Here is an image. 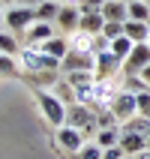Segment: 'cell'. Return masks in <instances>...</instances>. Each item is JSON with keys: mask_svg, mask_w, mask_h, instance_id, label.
I'll use <instances>...</instances> for the list:
<instances>
[{"mask_svg": "<svg viewBox=\"0 0 150 159\" xmlns=\"http://www.w3.org/2000/svg\"><path fill=\"white\" fill-rule=\"evenodd\" d=\"M57 3H75V0H57Z\"/></svg>", "mask_w": 150, "mask_h": 159, "instance_id": "cell-36", "label": "cell"}, {"mask_svg": "<svg viewBox=\"0 0 150 159\" xmlns=\"http://www.w3.org/2000/svg\"><path fill=\"white\" fill-rule=\"evenodd\" d=\"M39 3H45V0H21V6H33V9L39 6Z\"/></svg>", "mask_w": 150, "mask_h": 159, "instance_id": "cell-33", "label": "cell"}, {"mask_svg": "<svg viewBox=\"0 0 150 159\" xmlns=\"http://www.w3.org/2000/svg\"><path fill=\"white\" fill-rule=\"evenodd\" d=\"M21 66H24L27 72H57L60 69V60H54V57H48L45 51H39L36 45H30V48H24V54H21Z\"/></svg>", "mask_w": 150, "mask_h": 159, "instance_id": "cell-2", "label": "cell"}, {"mask_svg": "<svg viewBox=\"0 0 150 159\" xmlns=\"http://www.w3.org/2000/svg\"><path fill=\"white\" fill-rule=\"evenodd\" d=\"M60 6H63V3H57V0H45V3H39V6H36V21H51V24H54Z\"/></svg>", "mask_w": 150, "mask_h": 159, "instance_id": "cell-18", "label": "cell"}, {"mask_svg": "<svg viewBox=\"0 0 150 159\" xmlns=\"http://www.w3.org/2000/svg\"><path fill=\"white\" fill-rule=\"evenodd\" d=\"M102 15L105 21H129V0H105Z\"/></svg>", "mask_w": 150, "mask_h": 159, "instance_id": "cell-13", "label": "cell"}, {"mask_svg": "<svg viewBox=\"0 0 150 159\" xmlns=\"http://www.w3.org/2000/svg\"><path fill=\"white\" fill-rule=\"evenodd\" d=\"M132 159H150V147H144V150H141V153H135V156H132Z\"/></svg>", "mask_w": 150, "mask_h": 159, "instance_id": "cell-32", "label": "cell"}, {"mask_svg": "<svg viewBox=\"0 0 150 159\" xmlns=\"http://www.w3.org/2000/svg\"><path fill=\"white\" fill-rule=\"evenodd\" d=\"M54 24L60 27V30H66V33H75L81 24V9L78 3H63L60 12H57V18H54Z\"/></svg>", "mask_w": 150, "mask_h": 159, "instance_id": "cell-8", "label": "cell"}, {"mask_svg": "<svg viewBox=\"0 0 150 159\" xmlns=\"http://www.w3.org/2000/svg\"><path fill=\"white\" fill-rule=\"evenodd\" d=\"M123 33L129 36L132 42H147V36H150V24H147V21H126Z\"/></svg>", "mask_w": 150, "mask_h": 159, "instance_id": "cell-17", "label": "cell"}, {"mask_svg": "<svg viewBox=\"0 0 150 159\" xmlns=\"http://www.w3.org/2000/svg\"><path fill=\"white\" fill-rule=\"evenodd\" d=\"M147 147H150V135H147Z\"/></svg>", "mask_w": 150, "mask_h": 159, "instance_id": "cell-37", "label": "cell"}, {"mask_svg": "<svg viewBox=\"0 0 150 159\" xmlns=\"http://www.w3.org/2000/svg\"><path fill=\"white\" fill-rule=\"evenodd\" d=\"M66 81H69L72 87H87V84H93L96 81V72H66Z\"/></svg>", "mask_w": 150, "mask_h": 159, "instance_id": "cell-22", "label": "cell"}, {"mask_svg": "<svg viewBox=\"0 0 150 159\" xmlns=\"http://www.w3.org/2000/svg\"><path fill=\"white\" fill-rule=\"evenodd\" d=\"M102 159H126V153H123L120 144H114V147H105L102 150Z\"/></svg>", "mask_w": 150, "mask_h": 159, "instance_id": "cell-30", "label": "cell"}, {"mask_svg": "<svg viewBox=\"0 0 150 159\" xmlns=\"http://www.w3.org/2000/svg\"><path fill=\"white\" fill-rule=\"evenodd\" d=\"M3 24L9 27V30H27L30 24H36V9L33 6H12V9H6V15H3Z\"/></svg>", "mask_w": 150, "mask_h": 159, "instance_id": "cell-5", "label": "cell"}, {"mask_svg": "<svg viewBox=\"0 0 150 159\" xmlns=\"http://www.w3.org/2000/svg\"><path fill=\"white\" fill-rule=\"evenodd\" d=\"M51 36H54V24L51 21H36V24H30L24 30L27 45H42L45 39H51Z\"/></svg>", "mask_w": 150, "mask_h": 159, "instance_id": "cell-10", "label": "cell"}, {"mask_svg": "<svg viewBox=\"0 0 150 159\" xmlns=\"http://www.w3.org/2000/svg\"><path fill=\"white\" fill-rule=\"evenodd\" d=\"M78 159H102V147H99L96 141H93V144H84V147L78 150Z\"/></svg>", "mask_w": 150, "mask_h": 159, "instance_id": "cell-26", "label": "cell"}, {"mask_svg": "<svg viewBox=\"0 0 150 159\" xmlns=\"http://www.w3.org/2000/svg\"><path fill=\"white\" fill-rule=\"evenodd\" d=\"M75 3L81 12H102V6H105V0H75Z\"/></svg>", "mask_w": 150, "mask_h": 159, "instance_id": "cell-27", "label": "cell"}, {"mask_svg": "<svg viewBox=\"0 0 150 159\" xmlns=\"http://www.w3.org/2000/svg\"><path fill=\"white\" fill-rule=\"evenodd\" d=\"M57 144H60L66 153H78L84 147V132L75 129V126H60L57 129Z\"/></svg>", "mask_w": 150, "mask_h": 159, "instance_id": "cell-9", "label": "cell"}, {"mask_svg": "<svg viewBox=\"0 0 150 159\" xmlns=\"http://www.w3.org/2000/svg\"><path fill=\"white\" fill-rule=\"evenodd\" d=\"M120 132H141V135H150V120L141 114L129 117V120H123V126H120Z\"/></svg>", "mask_w": 150, "mask_h": 159, "instance_id": "cell-19", "label": "cell"}, {"mask_svg": "<svg viewBox=\"0 0 150 159\" xmlns=\"http://www.w3.org/2000/svg\"><path fill=\"white\" fill-rule=\"evenodd\" d=\"M129 21H147L150 24V3H144V0H129Z\"/></svg>", "mask_w": 150, "mask_h": 159, "instance_id": "cell-20", "label": "cell"}, {"mask_svg": "<svg viewBox=\"0 0 150 159\" xmlns=\"http://www.w3.org/2000/svg\"><path fill=\"white\" fill-rule=\"evenodd\" d=\"M3 15H6V12H3V3H0V21H3Z\"/></svg>", "mask_w": 150, "mask_h": 159, "instance_id": "cell-35", "label": "cell"}, {"mask_svg": "<svg viewBox=\"0 0 150 159\" xmlns=\"http://www.w3.org/2000/svg\"><path fill=\"white\" fill-rule=\"evenodd\" d=\"M15 51H18L15 36H12V33H3V30H0V54H9V57H12Z\"/></svg>", "mask_w": 150, "mask_h": 159, "instance_id": "cell-24", "label": "cell"}, {"mask_svg": "<svg viewBox=\"0 0 150 159\" xmlns=\"http://www.w3.org/2000/svg\"><path fill=\"white\" fill-rule=\"evenodd\" d=\"M39 51H45L48 57H54V60H60L63 63V57L69 54V39H63V36H51V39H45L42 45H36Z\"/></svg>", "mask_w": 150, "mask_h": 159, "instance_id": "cell-11", "label": "cell"}, {"mask_svg": "<svg viewBox=\"0 0 150 159\" xmlns=\"http://www.w3.org/2000/svg\"><path fill=\"white\" fill-rule=\"evenodd\" d=\"M144 3H150V0H144Z\"/></svg>", "mask_w": 150, "mask_h": 159, "instance_id": "cell-38", "label": "cell"}, {"mask_svg": "<svg viewBox=\"0 0 150 159\" xmlns=\"http://www.w3.org/2000/svg\"><path fill=\"white\" fill-rule=\"evenodd\" d=\"M138 114L150 120V90H141L138 93Z\"/></svg>", "mask_w": 150, "mask_h": 159, "instance_id": "cell-28", "label": "cell"}, {"mask_svg": "<svg viewBox=\"0 0 150 159\" xmlns=\"http://www.w3.org/2000/svg\"><path fill=\"white\" fill-rule=\"evenodd\" d=\"M66 126H75L81 132H93L96 129V114H93V108L81 105V102H72L66 108Z\"/></svg>", "mask_w": 150, "mask_h": 159, "instance_id": "cell-3", "label": "cell"}, {"mask_svg": "<svg viewBox=\"0 0 150 159\" xmlns=\"http://www.w3.org/2000/svg\"><path fill=\"white\" fill-rule=\"evenodd\" d=\"M147 63H150V42H135L132 54L123 60V72L126 75H138Z\"/></svg>", "mask_w": 150, "mask_h": 159, "instance_id": "cell-7", "label": "cell"}, {"mask_svg": "<svg viewBox=\"0 0 150 159\" xmlns=\"http://www.w3.org/2000/svg\"><path fill=\"white\" fill-rule=\"evenodd\" d=\"M102 27H105V15H102V12H81V24H78L81 33L99 36V33H102Z\"/></svg>", "mask_w": 150, "mask_h": 159, "instance_id": "cell-15", "label": "cell"}, {"mask_svg": "<svg viewBox=\"0 0 150 159\" xmlns=\"http://www.w3.org/2000/svg\"><path fill=\"white\" fill-rule=\"evenodd\" d=\"M132 48H135V42H132V39H129L126 33H123V36H117V39H111V48H108V51H111V54L117 57V60L123 63L126 57L132 54Z\"/></svg>", "mask_w": 150, "mask_h": 159, "instance_id": "cell-16", "label": "cell"}, {"mask_svg": "<svg viewBox=\"0 0 150 159\" xmlns=\"http://www.w3.org/2000/svg\"><path fill=\"white\" fill-rule=\"evenodd\" d=\"M147 42H150V36H147Z\"/></svg>", "mask_w": 150, "mask_h": 159, "instance_id": "cell-39", "label": "cell"}, {"mask_svg": "<svg viewBox=\"0 0 150 159\" xmlns=\"http://www.w3.org/2000/svg\"><path fill=\"white\" fill-rule=\"evenodd\" d=\"M0 75H15V60L9 54H0Z\"/></svg>", "mask_w": 150, "mask_h": 159, "instance_id": "cell-29", "label": "cell"}, {"mask_svg": "<svg viewBox=\"0 0 150 159\" xmlns=\"http://www.w3.org/2000/svg\"><path fill=\"white\" fill-rule=\"evenodd\" d=\"M129 159H132V156H129Z\"/></svg>", "mask_w": 150, "mask_h": 159, "instance_id": "cell-40", "label": "cell"}, {"mask_svg": "<svg viewBox=\"0 0 150 159\" xmlns=\"http://www.w3.org/2000/svg\"><path fill=\"white\" fill-rule=\"evenodd\" d=\"M36 102L42 108V117L48 120L51 126H66V105H63V99L51 90H39L36 93Z\"/></svg>", "mask_w": 150, "mask_h": 159, "instance_id": "cell-1", "label": "cell"}, {"mask_svg": "<svg viewBox=\"0 0 150 159\" xmlns=\"http://www.w3.org/2000/svg\"><path fill=\"white\" fill-rule=\"evenodd\" d=\"M93 69H96V54L78 51V48H69V54L60 63V72H93Z\"/></svg>", "mask_w": 150, "mask_h": 159, "instance_id": "cell-4", "label": "cell"}, {"mask_svg": "<svg viewBox=\"0 0 150 159\" xmlns=\"http://www.w3.org/2000/svg\"><path fill=\"white\" fill-rule=\"evenodd\" d=\"M120 66H123V63L117 60L111 51H102V54H96V69L93 72H96V78H111Z\"/></svg>", "mask_w": 150, "mask_h": 159, "instance_id": "cell-12", "label": "cell"}, {"mask_svg": "<svg viewBox=\"0 0 150 159\" xmlns=\"http://www.w3.org/2000/svg\"><path fill=\"white\" fill-rule=\"evenodd\" d=\"M111 111L117 114V120H129V117H135V114H138V93L117 90L114 99H111Z\"/></svg>", "mask_w": 150, "mask_h": 159, "instance_id": "cell-6", "label": "cell"}, {"mask_svg": "<svg viewBox=\"0 0 150 159\" xmlns=\"http://www.w3.org/2000/svg\"><path fill=\"white\" fill-rule=\"evenodd\" d=\"M0 3H3V6H6V3H21V0H0Z\"/></svg>", "mask_w": 150, "mask_h": 159, "instance_id": "cell-34", "label": "cell"}, {"mask_svg": "<svg viewBox=\"0 0 150 159\" xmlns=\"http://www.w3.org/2000/svg\"><path fill=\"white\" fill-rule=\"evenodd\" d=\"M138 75H141V81H144V84H147V87H150V63H147V66H144L141 72H138Z\"/></svg>", "mask_w": 150, "mask_h": 159, "instance_id": "cell-31", "label": "cell"}, {"mask_svg": "<svg viewBox=\"0 0 150 159\" xmlns=\"http://www.w3.org/2000/svg\"><path fill=\"white\" fill-rule=\"evenodd\" d=\"M123 27H126V21H105L102 36L105 39H117V36H123Z\"/></svg>", "mask_w": 150, "mask_h": 159, "instance_id": "cell-25", "label": "cell"}, {"mask_svg": "<svg viewBox=\"0 0 150 159\" xmlns=\"http://www.w3.org/2000/svg\"><path fill=\"white\" fill-rule=\"evenodd\" d=\"M117 126V114L111 108H99L96 111V129H114Z\"/></svg>", "mask_w": 150, "mask_h": 159, "instance_id": "cell-23", "label": "cell"}, {"mask_svg": "<svg viewBox=\"0 0 150 159\" xmlns=\"http://www.w3.org/2000/svg\"><path fill=\"white\" fill-rule=\"evenodd\" d=\"M96 144L105 150V147H114V144H120V129H96Z\"/></svg>", "mask_w": 150, "mask_h": 159, "instance_id": "cell-21", "label": "cell"}, {"mask_svg": "<svg viewBox=\"0 0 150 159\" xmlns=\"http://www.w3.org/2000/svg\"><path fill=\"white\" fill-rule=\"evenodd\" d=\"M120 147H123L126 156H135V153H141L147 147V135L141 132H120Z\"/></svg>", "mask_w": 150, "mask_h": 159, "instance_id": "cell-14", "label": "cell"}]
</instances>
